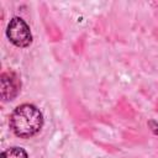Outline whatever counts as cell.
<instances>
[{"instance_id": "5b68a950", "label": "cell", "mask_w": 158, "mask_h": 158, "mask_svg": "<svg viewBox=\"0 0 158 158\" xmlns=\"http://www.w3.org/2000/svg\"><path fill=\"white\" fill-rule=\"evenodd\" d=\"M148 126L152 127L151 130H152V132H153L154 135H158V122L151 120V121H148Z\"/></svg>"}, {"instance_id": "7a4b0ae2", "label": "cell", "mask_w": 158, "mask_h": 158, "mask_svg": "<svg viewBox=\"0 0 158 158\" xmlns=\"http://www.w3.org/2000/svg\"><path fill=\"white\" fill-rule=\"evenodd\" d=\"M6 36L12 44L20 48L28 47L32 42V33L26 21L19 16L12 17L6 28Z\"/></svg>"}, {"instance_id": "3957f363", "label": "cell", "mask_w": 158, "mask_h": 158, "mask_svg": "<svg viewBox=\"0 0 158 158\" xmlns=\"http://www.w3.org/2000/svg\"><path fill=\"white\" fill-rule=\"evenodd\" d=\"M21 90V80L19 75L10 70L0 75V95L4 101L14 100Z\"/></svg>"}, {"instance_id": "277c9868", "label": "cell", "mask_w": 158, "mask_h": 158, "mask_svg": "<svg viewBox=\"0 0 158 158\" xmlns=\"http://www.w3.org/2000/svg\"><path fill=\"white\" fill-rule=\"evenodd\" d=\"M0 158H28L27 152L21 147H10L5 149Z\"/></svg>"}, {"instance_id": "6da1fadb", "label": "cell", "mask_w": 158, "mask_h": 158, "mask_svg": "<svg viewBox=\"0 0 158 158\" xmlns=\"http://www.w3.org/2000/svg\"><path fill=\"white\" fill-rule=\"evenodd\" d=\"M43 126L41 110L32 104L19 105L10 116V128L20 138H30Z\"/></svg>"}]
</instances>
